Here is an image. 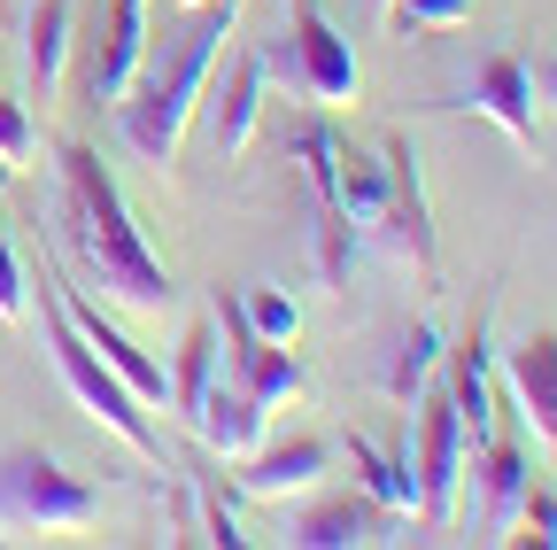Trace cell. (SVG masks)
Masks as SVG:
<instances>
[{
	"instance_id": "cell-1",
	"label": "cell",
	"mask_w": 557,
	"mask_h": 550,
	"mask_svg": "<svg viewBox=\"0 0 557 550\" xmlns=\"http://www.w3.org/2000/svg\"><path fill=\"white\" fill-rule=\"evenodd\" d=\"M54 171H62L54 225H62V248L78 256L86 288H101V303L139 310V318L171 310L178 288H171L163 256L148 248V233L132 225V201H124V186L109 179V163H101L86 140H62V148H54Z\"/></svg>"
},
{
	"instance_id": "cell-2",
	"label": "cell",
	"mask_w": 557,
	"mask_h": 550,
	"mask_svg": "<svg viewBox=\"0 0 557 550\" xmlns=\"http://www.w3.org/2000/svg\"><path fill=\"white\" fill-rule=\"evenodd\" d=\"M240 9H248V0H201V9H194V32H186L171 54L139 62V78L109 101L124 148L148 163V171H171V163H178V140H186L201 94H209V71H218L225 39L240 32Z\"/></svg>"
},
{
	"instance_id": "cell-3",
	"label": "cell",
	"mask_w": 557,
	"mask_h": 550,
	"mask_svg": "<svg viewBox=\"0 0 557 550\" xmlns=\"http://www.w3.org/2000/svg\"><path fill=\"white\" fill-rule=\"evenodd\" d=\"M39 333H47V350H54V372H62V388L78 395V411L86 419H101L132 457H163V442H156V427H148V403H139L94 350H86V333L70 326V310H62V288H54V256L39 248Z\"/></svg>"
},
{
	"instance_id": "cell-4",
	"label": "cell",
	"mask_w": 557,
	"mask_h": 550,
	"mask_svg": "<svg viewBox=\"0 0 557 550\" xmlns=\"http://www.w3.org/2000/svg\"><path fill=\"white\" fill-rule=\"evenodd\" d=\"M101 520V489L70 473L54 450L9 442L0 450V542L16 535H86Z\"/></svg>"
},
{
	"instance_id": "cell-5",
	"label": "cell",
	"mask_w": 557,
	"mask_h": 550,
	"mask_svg": "<svg viewBox=\"0 0 557 550\" xmlns=\"http://www.w3.org/2000/svg\"><path fill=\"white\" fill-rule=\"evenodd\" d=\"M271 71H287V86L318 109H357L364 94L357 47L325 16V0H287V62H271Z\"/></svg>"
},
{
	"instance_id": "cell-6",
	"label": "cell",
	"mask_w": 557,
	"mask_h": 550,
	"mask_svg": "<svg viewBox=\"0 0 557 550\" xmlns=\"http://www.w3.org/2000/svg\"><path fill=\"white\" fill-rule=\"evenodd\" d=\"M418 419H410V465H418V520L426 527H449L457 520V489H465V419H457V403L449 388H418Z\"/></svg>"
},
{
	"instance_id": "cell-7",
	"label": "cell",
	"mask_w": 557,
	"mask_h": 550,
	"mask_svg": "<svg viewBox=\"0 0 557 550\" xmlns=\"http://www.w3.org/2000/svg\"><path fill=\"white\" fill-rule=\"evenodd\" d=\"M387 163V218H380V248L395 264H410L418 280H442V248H434V210H426V179H418V148L410 132H387L380 140Z\"/></svg>"
},
{
	"instance_id": "cell-8",
	"label": "cell",
	"mask_w": 557,
	"mask_h": 550,
	"mask_svg": "<svg viewBox=\"0 0 557 550\" xmlns=\"http://www.w3.org/2000/svg\"><path fill=\"white\" fill-rule=\"evenodd\" d=\"M54 288H62L70 326L86 333V350H94V357H101V365H109V372L139 395V403H148V411H163V403H171V372H163V365H156V357L139 350V341H132V333H124V326L94 303V288H70V280H62V264H54Z\"/></svg>"
},
{
	"instance_id": "cell-9",
	"label": "cell",
	"mask_w": 557,
	"mask_h": 550,
	"mask_svg": "<svg viewBox=\"0 0 557 550\" xmlns=\"http://www.w3.org/2000/svg\"><path fill=\"white\" fill-rule=\"evenodd\" d=\"M333 457H341V442H325V435H287V442H263V450H248V457H240V489H248V497H263V504L310 497L318 480L333 473Z\"/></svg>"
},
{
	"instance_id": "cell-10",
	"label": "cell",
	"mask_w": 557,
	"mask_h": 550,
	"mask_svg": "<svg viewBox=\"0 0 557 550\" xmlns=\"http://www.w3.org/2000/svg\"><path fill=\"white\" fill-rule=\"evenodd\" d=\"M442 109H472V117H487V124H504V140L534 163V71H527L519 54L480 62L472 94H465V101H442Z\"/></svg>"
},
{
	"instance_id": "cell-11",
	"label": "cell",
	"mask_w": 557,
	"mask_h": 550,
	"mask_svg": "<svg viewBox=\"0 0 557 550\" xmlns=\"http://www.w3.org/2000/svg\"><path fill=\"white\" fill-rule=\"evenodd\" d=\"M263 94H271V62H263V54H233L225 86H218V94H201V101H209V148H218L225 163L248 156L256 117H263Z\"/></svg>"
},
{
	"instance_id": "cell-12",
	"label": "cell",
	"mask_w": 557,
	"mask_h": 550,
	"mask_svg": "<svg viewBox=\"0 0 557 550\" xmlns=\"http://www.w3.org/2000/svg\"><path fill=\"white\" fill-rule=\"evenodd\" d=\"M504 388L527 411L534 442L557 450V333H527L519 350H504Z\"/></svg>"
},
{
	"instance_id": "cell-13",
	"label": "cell",
	"mask_w": 557,
	"mask_h": 550,
	"mask_svg": "<svg viewBox=\"0 0 557 550\" xmlns=\"http://www.w3.org/2000/svg\"><path fill=\"white\" fill-rule=\"evenodd\" d=\"M348 450V465H357V480H364V497L387 512V520H418V465H410V411H403V435H395V450H380L372 435H348L341 442Z\"/></svg>"
},
{
	"instance_id": "cell-14",
	"label": "cell",
	"mask_w": 557,
	"mask_h": 550,
	"mask_svg": "<svg viewBox=\"0 0 557 550\" xmlns=\"http://www.w3.org/2000/svg\"><path fill=\"white\" fill-rule=\"evenodd\" d=\"M70 47H78V9H70V0H32V16H24V71H32V101L39 109L62 94Z\"/></svg>"
},
{
	"instance_id": "cell-15",
	"label": "cell",
	"mask_w": 557,
	"mask_h": 550,
	"mask_svg": "<svg viewBox=\"0 0 557 550\" xmlns=\"http://www.w3.org/2000/svg\"><path fill=\"white\" fill-rule=\"evenodd\" d=\"M449 357V403H457V419H465V442L480 450L487 442V427H496V380H487V318H472V333L457 341V350H442Z\"/></svg>"
},
{
	"instance_id": "cell-16",
	"label": "cell",
	"mask_w": 557,
	"mask_h": 550,
	"mask_svg": "<svg viewBox=\"0 0 557 550\" xmlns=\"http://www.w3.org/2000/svg\"><path fill=\"white\" fill-rule=\"evenodd\" d=\"M139 62H148V0H109V39L94 54V71H86V94L116 101L139 78Z\"/></svg>"
},
{
	"instance_id": "cell-17",
	"label": "cell",
	"mask_w": 557,
	"mask_h": 550,
	"mask_svg": "<svg viewBox=\"0 0 557 550\" xmlns=\"http://www.w3.org/2000/svg\"><path fill=\"white\" fill-rule=\"evenodd\" d=\"M263 427H271V411H263L240 380H218V388L201 395V419H194V435L218 450V457H233V465H240L248 450H263Z\"/></svg>"
},
{
	"instance_id": "cell-18",
	"label": "cell",
	"mask_w": 557,
	"mask_h": 550,
	"mask_svg": "<svg viewBox=\"0 0 557 550\" xmlns=\"http://www.w3.org/2000/svg\"><path fill=\"white\" fill-rule=\"evenodd\" d=\"M534 489V473L511 442H480V535L487 542H511L519 535V504Z\"/></svg>"
},
{
	"instance_id": "cell-19",
	"label": "cell",
	"mask_w": 557,
	"mask_h": 550,
	"mask_svg": "<svg viewBox=\"0 0 557 550\" xmlns=\"http://www.w3.org/2000/svg\"><path fill=\"white\" fill-rule=\"evenodd\" d=\"M380 535H387V512L348 504V497H325V504H310V512L287 520V542H302V550H364Z\"/></svg>"
},
{
	"instance_id": "cell-20",
	"label": "cell",
	"mask_w": 557,
	"mask_h": 550,
	"mask_svg": "<svg viewBox=\"0 0 557 550\" xmlns=\"http://www.w3.org/2000/svg\"><path fill=\"white\" fill-rule=\"evenodd\" d=\"M218 365H225V350H218V326H186V341H178V365H171V411H178V427H194V419H201V395L225 380Z\"/></svg>"
},
{
	"instance_id": "cell-21",
	"label": "cell",
	"mask_w": 557,
	"mask_h": 550,
	"mask_svg": "<svg viewBox=\"0 0 557 550\" xmlns=\"http://www.w3.org/2000/svg\"><path fill=\"white\" fill-rule=\"evenodd\" d=\"M434 365H442V333H434L426 318H418V326L395 341V357L380 365V388H387V403H403V411H410V403H418V388L434 380Z\"/></svg>"
},
{
	"instance_id": "cell-22",
	"label": "cell",
	"mask_w": 557,
	"mask_h": 550,
	"mask_svg": "<svg viewBox=\"0 0 557 550\" xmlns=\"http://www.w3.org/2000/svg\"><path fill=\"white\" fill-rule=\"evenodd\" d=\"M348 256H357L348 218L333 210V201L310 194V264H318V288H325V295H348Z\"/></svg>"
},
{
	"instance_id": "cell-23",
	"label": "cell",
	"mask_w": 557,
	"mask_h": 550,
	"mask_svg": "<svg viewBox=\"0 0 557 550\" xmlns=\"http://www.w3.org/2000/svg\"><path fill=\"white\" fill-rule=\"evenodd\" d=\"M240 310L263 341H278V350H295V333H302V303L287 288H240Z\"/></svg>"
},
{
	"instance_id": "cell-24",
	"label": "cell",
	"mask_w": 557,
	"mask_h": 550,
	"mask_svg": "<svg viewBox=\"0 0 557 550\" xmlns=\"http://www.w3.org/2000/svg\"><path fill=\"white\" fill-rule=\"evenodd\" d=\"M387 24H395L403 39L457 32V24H472V0H387Z\"/></svg>"
},
{
	"instance_id": "cell-25",
	"label": "cell",
	"mask_w": 557,
	"mask_h": 550,
	"mask_svg": "<svg viewBox=\"0 0 557 550\" xmlns=\"http://www.w3.org/2000/svg\"><path fill=\"white\" fill-rule=\"evenodd\" d=\"M32 156H39L32 101H9V94H0V171H32Z\"/></svg>"
},
{
	"instance_id": "cell-26",
	"label": "cell",
	"mask_w": 557,
	"mask_h": 550,
	"mask_svg": "<svg viewBox=\"0 0 557 550\" xmlns=\"http://www.w3.org/2000/svg\"><path fill=\"white\" fill-rule=\"evenodd\" d=\"M295 163L310 171V194L325 201V186H333V163H341V132H333V124H310V132H295Z\"/></svg>"
},
{
	"instance_id": "cell-27",
	"label": "cell",
	"mask_w": 557,
	"mask_h": 550,
	"mask_svg": "<svg viewBox=\"0 0 557 550\" xmlns=\"http://www.w3.org/2000/svg\"><path fill=\"white\" fill-rule=\"evenodd\" d=\"M519 535L542 542V550H557V489H527V504H519Z\"/></svg>"
},
{
	"instance_id": "cell-28",
	"label": "cell",
	"mask_w": 557,
	"mask_h": 550,
	"mask_svg": "<svg viewBox=\"0 0 557 550\" xmlns=\"http://www.w3.org/2000/svg\"><path fill=\"white\" fill-rule=\"evenodd\" d=\"M0 318L24 326V256L9 248V233H0Z\"/></svg>"
},
{
	"instance_id": "cell-29",
	"label": "cell",
	"mask_w": 557,
	"mask_h": 550,
	"mask_svg": "<svg viewBox=\"0 0 557 550\" xmlns=\"http://www.w3.org/2000/svg\"><path fill=\"white\" fill-rule=\"evenodd\" d=\"M201 542H218V550H240V542H248V535H240V520H233V504H225L218 489L201 497Z\"/></svg>"
},
{
	"instance_id": "cell-30",
	"label": "cell",
	"mask_w": 557,
	"mask_h": 550,
	"mask_svg": "<svg viewBox=\"0 0 557 550\" xmlns=\"http://www.w3.org/2000/svg\"><path fill=\"white\" fill-rule=\"evenodd\" d=\"M542 94H549V101H557V62H549V71H542Z\"/></svg>"
},
{
	"instance_id": "cell-31",
	"label": "cell",
	"mask_w": 557,
	"mask_h": 550,
	"mask_svg": "<svg viewBox=\"0 0 557 550\" xmlns=\"http://www.w3.org/2000/svg\"><path fill=\"white\" fill-rule=\"evenodd\" d=\"M364 9H372V16H387V0H364Z\"/></svg>"
},
{
	"instance_id": "cell-32",
	"label": "cell",
	"mask_w": 557,
	"mask_h": 550,
	"mask_svg": "<svg viewBox=\"0 0 557 550\" xmlns=\"http://www.w3.org/2000/svg\"><path fill=\"white\" fill-rule=\"evenodd\" d=\"M171 9H201V0H171Z\"/></svg>"
}]
</instances>
